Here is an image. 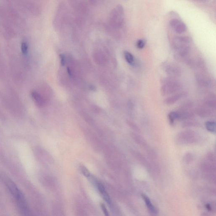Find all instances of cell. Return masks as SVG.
Instances as JSON below:
<instances>
[{
  "instance_id": "cell-1",
  "label": "cell",
  "mask_w": 216,
  "mask_h": 216,
  "mask_svg": "<svg viewBox=\"0 0 216 216\" xmlns=\"http://www.w3.org/2000/svg\"><path fill=\"white\" fill-rule=\"evenodd\" d=\"M191 38L187 36H177L173 38L172 46L178 58L186 59L191 52Z\"/></svg>"
},
{
  "instance_id": "cell-2",
  "label": "cell",
  "mask_w": 216,
  "mask_h": 216,
  "mask_svg": "<svg viewBox=\"0 0 216 216\" xmlns=\"http://www.w3.org/2000/svg\"><path fill=\"white\" fill-rule=\"evenodd\" d=\"M7 186L14 197L19 210L23 216H30L29 206L23 193L15 183L9 179H6Z\"/></svg>"
},
{
  "instance_id": "cell-3",
  "label": "cell",
  "mask_w": 216,
  "mask_h": 216,
  "mask_svg": "<svg viewBox=\"0 0 216 216\" xmlns=\"http://www.w3.org/2000/svg\"><path fill=\"white\" fill-rule=\"evenodd\" d=\"M161 93L163 96L177 93L182 88V85L177 79L164 77L160 80Z\"/></svg>"
},
{
  "instance_id": "cell-4",
  "label": "cell",
  "mask_w": 216,
  "mask_h": 216,
  "mask_svg": "<svg viewBox=\"0 0 216 216\" xmlns=\"http://www.w3.org/2000/svg\"><path fill=\"white\" fill-rule=\"evenodd\" d=\"M198 135L192 130H185L179 132L176 136L175 142L179 145L194 144L198 140Z\"/></svg>"
},
{
  "instance_id": "cell-5",
  "label": "cell",
  "mask_w": 216,
  "mask_h": 216,
  "mask_svg": "<svg viewBox=\"0 0 216 216\" xmlns=\"http://www.w3.org/2000/svg\"><path fill=\"white\" fill-rule=\"evenodd\" d=\"M162 70L171 78L177 79L182 75V70L177 65L171 62L165 61L161 64Z\"/></svg>"
},
{
  "instance_id": "cell-6",
  "label": "cell",
  "mask_w": 216,
  "mask_h": 216,
  "mask_svg": "<svg viewBox=\"0 0 216 216\" xmlns=\"http://www.w3.org/2000/svg\"><path fill=\"white\" fill-rule=\"evenodd\" d=\"M169 24L171 28L177 34H182L187 30L186 24L178 19L173 18L171 19L169 22Z\"/></svg>"
},
{
  "instance_id": "cell-7",
  "label": "cell",
  "mask_w": 216,
  "mask_h": 216,
  "mask_svg": "<svg viewBox=\"0 0 216 216\" xmlns=\"http://www.w3.org/2000/svg\"><path fill=\"white\" fill-rule=\"evenodd\" d=\"M196 79L198 84L203 87L209 88L212 85V81L209 77L204 74H197Z\"/></svg>"
},
{
  "instance_id": "cell-8",
  "label": "cell",
  "mask_w": 216,
  "mask_h": 216,
  "mask_svg": "<svg viewBox=\"0 0 216 216\" xmlns=\"http://www.w3.org/2000/svg\"><path fill=\"white\" fill-rule=\"evenodd\" d=\"M187 95V92H177L170 97H168L164 100V103L167 105H171L174 104L176 102L180 100L182 98H185Z\"/></svg>"
},
{
  "instance_id": "cell-9",
  "label": "cell",
  "mask_w": 216,
  "mask_h": 216,
  "mask_svg": "<svg viewBox=\"0 0 216 216\" xmlns=\"http://www.w3.org/2000/svg\"><path fill=\"white\" fill-rule=\"evenodd\" d=\"M212 110L206 107H199L196 108L194 111L195 114L199 117L206 118L212 115Z\"/></svg>"
},
{
  "instance_id": "cell-10",
  "label": "cell",
  "mask_w": 216,
  "mask_h": 216,
  "mask_svg": "<svg viewBox=\"0 0 216 216\" xmlns=\"http://www.w3.org/2000/svg\"><path fill=\"white\" fill-rule=\"evenodd\" d=\"M31 95L32 98L37 106L42 107L44 105L45 101L44 98L38 92L34 90L32 92Z\"/></svg>"
},
{
  "instance_id": "cell-11",
  "label": "cell",
  "mask_w": 216,
  "mask_h": 216,
  "mask_svg": "<svg viewBox=\"0 0 216 216\" xmlns=\"http://www.w3.org/2000/svg\"><path fill=\"white\" fill-rule=\"evenodd\" d=\"M204 104L206 107L209 108L211 110L215 109L216 106L215 95L213 94L209 95L204 101Z\"/></svg>"
},
{
  "instance_id": "cell-12",
  "label": "cell",
  "mask_w": 216,
  "mask_h": 216,
  "mask_svg": "<svg viewBox=\"0 0 216 216\" xmlns=\"http://www.w3.org/2000/svg\"><path fill=\"white\" fill-rule=\"evenodd\" d=\"M131 137L134 141L137 144L142 146L143 147L146 149L148 146L147 143L146 141L143 137H142L140 135L138 134V133H132L131 134Z\"/></svg>"
},
{
  "instance_id": "cell-13",
  "label": "cell",
  "mask_w": 216,
  "mask_h": 216,
  "mask_svg": "<svg viewBox=\"0 0 216 216\" xmlns=\"http://www.w3.org/2000/svg\"><path fill=\"white\" fill-rule=\"evenodd\" d=\"M133 155L134 156L135 158L137 159L140 163L145 166H148L150 165L144 155L140 152L137 151H133L132 152Z\"/></svg>"
},
{
  "instance_id": "cell-14",
  "label": "cell",
  "mask_w": 216,
  "mask_h": 216,
  "mask_svg": "<svg viewBox=\"0 0 216 216\" xmlns=\"http://www.w3.org/2000/svg\"><path fill=\"white\" fill-rule=\"evenodd\" d=\"M97 185L98 191L100 192L103 198L105 200V201L107 202L108 204H110L111 202V200H110V197L109 196L107 192L106 191L104 185L101 184V183H97Z\"/></svg>"
},
{
  "instance_id": "cell-15",
  "label": "cell",
  "mask_w": 216,
  "mask_h": 216,
  "mask_svg": "<svg viewBox=\"0 0 216 216\" xmlns=\"http://www.w3.org/2000/svg\"><path fill=\"white\" fill-rule=\"evenodd\" d=\"M124 56L127 62L132 66H135L136 64V61L134 57L132 54L127 51L124 52Z\"/></svg>"
},
{
  "instance_id": "cell-16",
  "label": "cell",
  "mask_w": 216,
  "mask_h": 216,
  "mask_svg": "<svg viewBox=\"0 0 216 216\" xmlns=\"http://www.w3.org/2000/svg\"><path fill=\"white\" fill-rule=\"evenodd\" d=\"M201 167L203 170L206 171H212L215 169V166L214 163H211L207 160L203 162Z\"/></svg>"
},
{
  "instance_id": "cell-17",
  "label": "cell",
  "mask_w": 216,
  "mask_h": 216,
  "mask_svg": "<svg viewBox=\"0 0 216 216\" xmlns=\"http://www.w3.org/2000/svg\"><path fill=\"white\" fill-rule=\"evenodd\" d=\"M205 125L206 130L209 132L212 133H215V122L212 121H208L205 123Z\"/></svg>"
},
{
  "instance_id": "cell-18",
  "label": "cell",
  "mask_w": 216,
  "mask_h": 216,
  "mask_svg": "<svg viewBox=\"0 0 216 216\" xmlns=\"http://www.w3.org/2000/svg\"><path fill=\"white\" fill-rule=\"evenodd\" d=\"M169 120L170 124L173 125L175 121L178 119V115L177 111H172L168 115Z\"/></svg>"
},
{
  "instance_id": "cell-19",
  "label": "cell",
  "mask_w": 216,
  "mask_h": 216,
  "mask_svg": "<svg viewBox=\"0 0 216 216\" xmlns=\"http://www.w3.org/2000/svg\"><path fill=\"white\" fill-rule=\"evenodd\" d=\"M194 160V156L193 154L191 152H188L185 154L183 156V162L187 164H191L193 161Z\"/></svg>"
},
{
  "instance_id": "cell-20",
  "label": "cell",
  "mask_w": 216,
  "mask_h": 216,
  "mask_svg": "<svg viewBox=\"0 0 216 216\" xmlns=\"http://www.w3.org/2000/svg\"><path fill=\"white\" fill-rule=\"evenodd\" d=\"M21 50L23 56H27L29 54V45L26 41H23L21 43Z\"/></svg>"
},
{
  "instance_id": "cell-21",
  "label": "cell",
  "mask_w": 216,
  "mask_h": 216,
  "mask_svg": "<svg viewBox=\"0 0 216 216\" xmlns=\"http://www.w3.org/2000/svg\"><path fill=\"white\" fill-rule=\"evenodd\" d=\"M199 125V123L195 121H187L183 123L182 126V127L185 128L198 126Z\"/></svg>"
},
{
  "instance_id": "cell-22",
  "label": "cell",
  "mask_w": 216,
  "mask_h": 216,
  "mask_svg": "<svg viewBox=\"0 0 216 216\" xmlns=\"http://www.w3.org/2000/svg\"><path fill=\"white\" fill-rule=\"evenodd\" d=\"M143 198H144V201H145L146 202V205H147V207H148V208L150 209V210L151 212H153V213H155V210L154 207L153 205H152V203H151V201H150L148 198L145 195L143 196Z\"/></svg>"
},
{
  "instance_id": "cell-23",
  "label": "cell",
  "mask_w": 216,
  "mask_h": 216,
  "mask_svg": "<svg viewBox=\"0 0 216 216\" xmlns=\"http://www.w3.org/2000/svg\"><path fill=\"white\" fill-rule=\"evenodd\" d=\"M206 160L211 162V163H214L216 161L215 156L213 152H209L206 155Z\"/></svg>"
},
{
  "instance_id": "cell-24",
  "label": "cell",
  "mask_w": 216,
  "mask_h": 216,
  "mask_svg": "<svg viewBox=\"0 0 216 216\" xmlns=\"http://www.w3.org/2000/svg\"><path fill=\"white\" fill-rule=\"evenodd\" d=\"M128 124L130 127H131L133 130L134 131L137 132V133H139L141 132L140 129L138 127V125H137V124H135V123L129 121L128 122Z\"/></svg>"
},
{
  "instance_id": "cell-25",
  "label": "cell",
  "mask_w": 216,
  "mask_h": 216,
  "mask_svg": "<svg viewBox=\"0 0 216 216\" xmlns=\"http://www.w3.org/2000/svg\"><path fill=\"white\" fill-rule=\"evenodd\" d=\"M146 40L144 39H138L137 42V47L139 49H142L146 45Z\"/></svg>"
},
{
  "instance_id": "cell-26",
  "label": "cell",
  "mask_w": 216,
  "mask_h": 216,
  "mask_svg": "<svg viewBox=\"0 0 216 216\" xmlns=\"http://www.w3.org/2000/svg\"><path fill=\"white\" fill-rule=\"evenodd\" d=\"M81 171H82L83 174H84L85 177H89V176H90V172H89V171H88L85 167H82V168H81Z\"/></svg>"
},
{
  "instance_id": "cell-27",
  "label": "cell",
  "mask_w": 216,
  "mask_h": 216,
  "mask_svg": "<svg viewBox=\"0 0 216 216\" xmlns=\"http://www.w3.org/2000/svg\"><path fill=\"white\" fill-rule=\"evenodd\" d=\"M60 57L61 64L62 66H64V65H65V56L63 54H61V55H60Z\"/></svg>"
},
{
  "instance_id": "cell-28",
  "label": "cell",
  "mask_w": 216,
  "mask_h": 216,
  "mask_svg": "<svg viewBox=\"0 0 216 216\" xmlns=\"http://www.w3.org/2000/svg\"><path fill=\"white\" fill-rule=\"evenodd\" d=\"M101 207L102 210H103V212H104V214L105 215V216H109V214H108L106 208L105 206H104V204H102Z\"/></svg>"
},
{
  "instance_id": "cell-29",
  "label": "cell",
  "mask_w": 216,
  "mask_h": 216,
  "mask_svg": "<svg viewBox=\"0 0 216 216\" xmlns=\"http://www.w3.org/2000/svg\"><path fill=\"white\" fill-rule=\"evenodd\" d=\"M68 74H69V75H70V76H71V75H72V74H71V70H70V69H69V68H68Z\"/></svg>"
}]
</instances>
